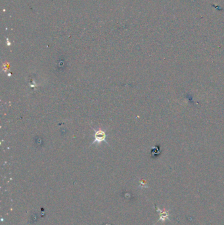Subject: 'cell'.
<instances>
[{
	"label": "cell",
	"instance_id": "6da1fadb",
	"mask_svg": "<svg viewBox=\"0 0 224 225\" xmlns=\"http://www.w3.org/2000/svg\"><path fill=\"white\" fill-rule=\"evenodd\" d=\"M157 211H159L160 213V219L159 220L164 222L165 220H170V214H169V211L164 209V210H161L159 208L157 207Z\"/></svg>",
	"mask_w": 224,
	"mask_h": 225
},
{
	"label": "cell",
	"instance_id": "7a4b0ae2",
	"mask_svg": "<svg viewBox=\"0 0 224 225\" xmlns=\"http://www.w3.org/2000/svg\"><path fill=\"white\" fill-rule=\"evenodd\" d=\"M94 138H95L94 142H98V143H99V142L105 141L106 134L103 131H102V130H98V131L95 134Z\"/></svg>",
	"mask_w": 224,
	"mask_h": 225
}]
</instances>
